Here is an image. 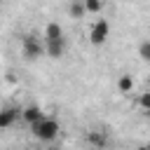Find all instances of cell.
I'll list each match as a JSON object with an SVG mask.
<instances>
[{
  "label": "cell",
  "mask_w": 150,
  "mask_h": 150,
  "mask_svg": "<svg viewBox=\"0 0 150 150\" xmlns=\"http://www.w3.org/2000/svg\"><path fill=\"white\" fill-rule=\"evenodd\" d=\"M0 2H2V0H0Z\"/></svg>",
  "instance_id": "cell-16"
},
{
  "label": "cell",
  "mask_w": 150,
  "mask_h": 150,
  "mask_svg": "<svg viewBox=\"0 0 150 150\" xmlns=\"http://www.w3.org/2000/svg\"><path fill=\"white\" fill-rule=\"evenodd\" d=\"M19 117H21V108L19 105H5V108H0V129L14 127V122Z\"/></svg>",
  "instance_id": "cell-5"
},
{
  "label": "cell",
  "mask_w": 150,
  "mask_h": 150,
  "mask_svg": "<svg viewBox=\"0 0 150 150\" xmlns=\"http://www.w3.org/2000/svg\"><path fill=\"white\" fill-rule=\"evenodd\" d=\"M47 150H59V148H56V145H52V148H47Z\"/></svg>",
  "instance_id": "cell-15"
},
{
  "label": "cell",
  "mask_w": 150,
  "mask_h": 150,
  "mask_svg": "<svg viewBox=\"0 0 150 150\" xmlns=\"http://www.w3.org/2000/svg\"><path fill=\"white\" fill-rule=\"evenodd\" d=\"M108 38H110V23H108L105 19L94 21L91 28H89V42H91L94 47H98V45H103Z\"/></svg>",
  "instance_id": "cell-4"
},
{
  "label": "cell",
  "mask_w": 150,
  "mask_h": 150,
  "mask_svg": "<svg viewBox=\"0 0 150 150\" xmlns=\"http://www.w3.org/2000/svg\"><path fill=\"white\" fill-rule=\"evenodd\" d=\"M68 12H70V16H73V19H82V16L87 14V12H84V5H82V0H73Z\"/></svg>",
  "instance_id": "cell-10"
},
{
  "label": "cell",
  "mask_w": 150,
  "mask_h": 150,
  "mask_svg": "<svg viewBox=\"0 0 150 150\" xmlns=\"http://www.w3.org/2000/svg\"><path fill=\"white\" fill-rule=\"evenodd\" d=\"M138 150H150V143H148V145H141Z\"/></svg>",
  "instance_id": "cell-13"
},
{
  "label": "cell",
  "mask_w": 150,
  "mask_h": 150,
  "mask_svg": "<svg viewBox=\"0 0 150 150\" xmlns=\"http://www.w3.org/2000/svg\"><path fill=\"white\" fill-rule=\"evenodd\" d=\"M131 89H134V77L127 75V73H122V75L117 77V91H120V94H129Z\"/></svg>",
  "instance_id": "cell-8"
},
{
  "label": "cell",
  "mask_w": 150,
  "mask_h": 150,
  "mask_svg": "<svg viewBox=\"0 0 150 150\" xmlns=\"http://www.w3.org/2000/svg\"><path fill=\"white\" fill-rule=\"evenodd\" d=\"M21 52L28 61H35L40 56H45V42L35 35V33H26L21 38Z\"/></svg>",
  "instance_id": "cell-3"
},
{
  "label": "cell",
  "mask_w": 150,
  "mask_h": 150,
  "mask_svg": "<svg viewBox=\"0 0 150 150\" xmlns=\"http://www.w3.org/2000/svg\"><path fill=\"white\" fill-rule=\"evenodd\" d=\"M82 5L87 14H98L103 9V0H82Z\"/></svg>",
  "instance_id": "cell-9"
},
{
  "label": "cell",
  "mask_w": 150,
  "mask_h": 150,
  "mask_svg": "<svg viewBox=\"0 0 150 150\" xmlns=\"http://www.w3.org/2000/svg\"><path fill=\"white\" fill-rule=\"evenodd\" d=\"M138 56L150 63V40H143V42L138 45Z\"/></svg>",
  "instance_id": "cell-12"
},
{
  "label": "cell",
  "mask_w": 150,
  "mask_h": 150,
  "mask_svg": "<svg viewBox=\"0 0 150 150\" xmlns=\"http://www.w3.org/2000/svg\"><path fill=\"white\" fill-rule=\"evenodd\" d=\"M84 138H87V143H89L91 150H103V148L108 145V136H105V131H101V129H89Z\"/></svg>",
  "instance_id": "cell-6"
},
{
  "label": "cell",
  "mask_w": 150,
  "mask_h": 150,
  "mask_svg": "<svg viewBox=\"0 0 150 150\" xmlns=\"http://www.w3.org/2000/svg\"><path fill=\"white\" fill-rule=\"evenodd\" d=\"M145 82H148V89H150V75H148V77H145Z\"/></svg>",
  "instance_id": "cell-14"
},
{
  "label": "cell",
  "mask_w": 150,
  "mask_h": 150,
  "mask_svg": "<svg viewBox=\"0 0 150 150\" xmlns=\"http://www.w3.org/2000/svg\"><path fill=\"white\" fill-rule=\"evenodd\" d=\"M42 42H45V56H49V59H61L63 52H66V35H63L61 23L49 21V23L45 26V38H42Z\"/></svg>",
  "instance_id": "cell-1"
},
{
  "label": "cell",
  "mask_w": 150,
  "mask_h": 150,
  "mask_svg": "<svg viewBox=\"0 0 150 150\" xmlns=\"http://www.w3.org/2000/svg\"><path fill=\"white\" fill-rule=\"evenodd\" d=\"M40 117H45V112H42V108H40V105H35V103H30V105H26V108H21V120H23V122H28V124H33V122H38Z\"/></svg>",
  "instance_id": "cell-7"
},
{
  "label": "cell",
  "mask_w": 150,
  "mask_h": 150,
  "mask_svg": "<svg viewBox=\"0 0 150 150\" xmlns=\"http://www.w3.org/2000/svg\"><path fill=\"white\" fill-rule=\"evenodd\" d=\"M59 131H61L59 120L47 117V115H45V117H40L38 122H33V124H30V134H33L38 141H42V143H52V141H56Z\"/></svg>",
  "instance_id": "cell-2"
},
{
  "label": "cell",
  "mask_w": 150,
  "mask_h": 150,
  "mask_svg": "<svg viewBox=\"0 0 150 150\" xmlns=\"http://www.w3.org/2000/svg\"><path fill=\"white\" fill-rule=\"evenodd\" d=\"M138 108H141L145 115H150V89L143 91V94L138 96Z\"/></svg>",
  "instance_id": "cell-11"
}]
</instances>
